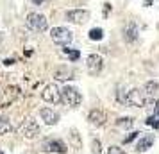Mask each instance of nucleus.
<instances>
[{
    "label": "nucleus",
    "mask_w": 159,
    "mask_h": 154,
    "mask_svg": "<svg viewBox=\"0 0 159 154\" xmlns=\"http://www.w3.org/2000/svg\"><path fill=\"white\" fill-rule=\"evenodd\" d=\"M50 38L54 43L57 45H70L73 40V34L70 29H66V27H54L50 30Z\"/></svg>",
    "instance_id": "f257e3e1"
},
{
    "label": "nucleus",
    "mask_w": 159,
    "mask_h": 154,
    "mask_svg": "<svg viewBox=\"0 0 159 154\" xmlns=\"http://www.w3.org/2000/svg\"><path fill=\"white\" fill-rule=\"evenodd\" d=\"M61 93H63V102H66L72 108H77L82 102V95H80V91L75 86H65L61 90Z\"/></svg>",
    "instance_id": "f03ea898"
},
{
    "label": "nucleus",
    "mask_w": 159,
    "mask_h": 154,
    "mask_svg": "<svg viewBox=\"0 0 159 154\" xmlns=\"http://www.w3.org/2000/svg\"><path fill=\"white\" fill-rule=\"evenodd\" d=\"M41 99L48 104H59L63 102V93L56 84H47L41 91Z\"/></svg>",
    "instance_id": "7ed1b4c3"
},
{
    "label": "nucleus",
    "mask_w": 159,
    "mask_h": 154,
    "mask_svg": "<svg viewBox=\"0 0 159 154\" xmlns=\"http://www.w3.org/2000/svg\"><path fill=\"white\" fill-rule=\"evenodd\" d=\"M27 25H29L32 30H36V32H45V30L48 29V22H47V18L43 15H39V13H30L27 16Z\"/></svg>",
    "instance_id": "20e7f679"
},
{
    "label": "nucleus",
    "mask_w": 159,
    "mask_h": 154,
    "mask_svg": "<svg viewBox=\"0 0 159 154\" xmlns=\"http://www.w3.org/2000/svg\"><path fill=\"white\" fill-rule=\"evenodd\" d=\"M86 68L89 75H98L104 70V59L98 54H89L86 58Z\"/></svg>",
    "instance_id": "39448f33"
},
{
    "label": "nucleus",
    "mask_w": 159,
    "mask_h": 154,
    "mask_svg": "<svg viewBox=\"0 0 159 154\" xmlns=\"http://www.w3.org/2000/svg\"><path fill=\"white\" fill-rule=\"evenodd\" d=\"M66 20L75 23V25H82L89 20V11H86V9H70V11H66Z\"/></svg>",
    "instance_id": "423d86ee"
},
{
    "label": "nucleus",
    "mask_w": 159,
    "mask_h": 154,
    "mask_svg": "<svg viewBox=\"0 0 159 154\" xmlns=\"http://www.w3.org/2000/svg\"><path fill=\"white\" fill-rule=\"evenodd\" d=\"M127 104L134 106V108H143L147 104V99H145V93L141 90L132 88L130 91H127Z\"/></svg>",
    "instance_id": "0eeeda50"
},
{
    "label": "nucleus",
    "mask_w": 159,
    "mask_h": 154,
    "mask_svg": "<svg viewBox=\"0 0 159 154\" xmlns=\"http://www.w3.org/2000/svg\"><path fill=\"white\" fill-rule=\"evenodd\" d=\"M18 93H20V88H18V86H7V88H6V91L0 95V106H2V108H7V106H11V104L16 100Z\"/></svg>",
    "instance_id": "6e6552de"
},
{
    "label": "nucleus",
    "mask_w": 159,
    "mask_h": 154,
    "mask_svg": "<svg viewBox=\"0 0 159 154\" xmlns=\"http://www.w3.org/2000/svg\"><path fill=\"white\" fill-rule=\"evenodd\" d=\"M39 124H38L36 120H27L25 124L22 125V134H23V138H27V140H34L39 134Z\"/></svg>",
    "instance_id": "1a4fd4ad"
},
{
    "label": "nucleus",
    "mask_w": 159,
    "mask_h": 154,
    "mask_svg": "<svg viewBox=\"0 0 159 154\" xmlns=\"http://www.w3.org/2000/svg\"><path fill=\"white\" fill-rule=\"evenodd\" d=\"M88 120H89L91 125L100 127V125H104L107 122V115H106V111L100 110V108H93V110L89 111V115H88Z\"/></svg>",
    "instance_id": "9d476101"
},
{
    "label": "nucleus",
    "mask_w": 159,
    "mask_h": 154,
    "mask_svg": "<svg viewBox=\"0 0 159 154\" xmlns=\"http://www.w3.org/2000/svg\"><path fill=\"white\" fill-rule=\"evenodd\" d=\"M45 151L47 152H57V154H66L68 147L63 140H48L45 143Z\"/></svg>",
    "instance_id": "9b49d317"
},
{
    "label": "nucleus",
    "mask_w": 159,
    "mask_h": 154,
    "mask_svg": "<svg viewBox=\"0 0 159 154\" xmlns=\"http://www.w3.org/2000/svg\"><path fill=\"white\" fill-rule=\"evenodd\" d=\"M39 117L43 118V122L47 125H56L59 122V115L54 110H50V108H41L39 110Z\"/></svg>",
    "instance_id": "f8f14e48"
},
{
    "label": "nucleus",
    "mask_w": 159,
    "mask_h": 154,
    "mask_svg": "<svg viewBox=\"0 0 159 154\" xmlns=\"http://www.w3.org/2000/svg\"><path fill=\"white\" fill-rule=\"evenodd\" d=\"M123 38H125V41L127 43H134L138 40V27L134 22L127 23L125 27H123Z\"/></svg>",
    "instance_id": "ddd939ff"
},
{
    "label": "nucleus",
    "mask_w": 159,
    "mask_h": 154,
    "mask_svg": "<svg viewBox=\"0 0 159 154\" xmlns=\"http://www.w3.org/2000/svg\"><path fill=\"white\" fill-rule=\"evenodd\" d=\"M154 143V136L152 134H143V138L138 142L136 145V152H145V151H148Z\"/></svg>",
    "instance_id": "4468645a"
},
{
    "label": "nucleus",
    "mask_w": 159,
    "mask_h": 154,
    "mask_svg": "<svg viewBox=\"0 0 159 154\" xmlns=\"http://www.w3.org/2000/svg\"><path fill=\"white\" fill-rule=\"evenodd\" d=\"M11 131H13L11 122H9L6 117H2V115H0V134H9Z\"/></svg>",
    "instance_id": "2eb2a0df"
},
{
    "label": "nucleus",
    "mask_w": 159,
    "mask_h": 154,
    "mask_svg": "<svg viewBox=\"0 0 159 154\" xmlns=\"http://www.w3.org/2000/svg\"><path fill=\"white\" fill-rule=\"evenodd\" d=\"M54 77H56L57 81H66V79L72 77V72H70L68 68H57V70L54 72Z\"/></svg>",
    "instance_id": "dca6fc26"
},
{
    "label": "nucleus",
    "mask_w": 159,
    "mask_h": 154,
    "mask_svg": "<svg viewBox=\"0 0 159 154\" xmlns=\"http://www.w3.org/2000/svg\"><path fill=\"white\" fill-rule=\"evenodd\" d=\"M116 125H118V127H123V129H130V127L134 125V118L132 117L118 118V120H116Z\"/></svg>",
    "instance_id": "f3484780"
},
{
    "label": "nucleus",
    "mask_w": 159,
    "mask_h": 154,
    "mask_svg": "<svg viewBox=\"0 0 159 154\" xmlns=\"http://www.w3.org/2000/svg\"><path fill=\"white\" fill-rule=\"evenodd\" d=\"M159 90V82L157 81H147L145 82V93L147 95H154Z\"/></svg>",
    "instance_id": "a211bd4d"
},
{
    "label": "nucleus",
    "mask_w": 159,
    "mask_h": 154,
    "mask_svg": "<svg viewBox=\"0 0 159 154\" xmlns=\"http://www.w3.org/2000/svg\"><path fill=\"white\" fill-rule=\"evenodd\" d=\"M102 38H104V30L100 27H93V29L89 30V40H93V41H100Z\"/></svg>",
    "instance_id": "6ab92c4d"
},
{
    "label": "nucleus",
    "mask_w": 159,
    "mask_h": 154,
    "mask_svg": "<svg viewBox=\"0 0 159 154\" xmlns=\"http://www.w3.org/2000/svg\"><path fill=\"white\" fill-rule=\"evenodd\" d=\"M70 138L73 140V145H75V149H80V147H82V143H80V136H79V133H77V129H72Z\"/></svg>",
    "instance_id": "aec40b11"
},
{
    "label": "nucleus",
    "mask_w": 159,
    "mask_h": 154,
    "mask_svg": "<svg viewBox=\"0 0 159 154\" xmlns=\"http://www.w3.org/2000/svg\"><path fill=\"white\" fill-rule=\"evenodd\" d=\"M65 54L72 59V61H77V59L80 58V52L79 50H72V49H65Z\"/></svg>",
    "instance_id": "412c9836"
},
{
    "label": "nucleus",
    "mask_w": 159,
    "mask_h": 154,
    "mask_svg": "<svg viewBox=\"0 0 159 154\" xmlns=\"http://www.w3.org/2000/svg\"><path fill=\"white\" fill-rule=\"evenodd\" d=\"M91 152H93V154H100L102 152L100 140H93V142H91Z\"/></svg>",
    "instance_id": "4be33fe9"
},
{
    "label": "nucleus",
    "mask_w": 159,
    "mask_h": 154,
    "mask_svg": "<svg viewBox=\"0 0 159 154\" xmlns=\"http://www.w3.org/2000/svg\"><path fill=\"white\" fill-rule=\"evenodd\" d=\"M145 124L150 125V127H154V129H159V120H157V117H148L147 120H145Z\"/></svg>",
    "instance_id": "5701e85b"
},
{
    "label": "nucleus",
    "mask_w": 159,
    "mask_h": 154,
    "mask_svg": "<svg viewBox=\"0 0 159 154\" xmlns=\"http://www.w3.org/2000/svg\"><path fill=\"white\" fill-rule=\"evenodd\" d=\"M107 154H125V151L120 149V147H116V145H111L107 149Z\"/></svg>",
    "instance_id": "b1692460"
},
{
    "label": "nucleus",
    "mask_w": 159,
    "mask_h": 154,
    "mask_svg": "<svg viewBox=\"0 0 159 154\" xmlns=\"http://www.w3.org/2000/svg\"><path fill=\"white\" fill-rule=\"evenodd\" d=\"M138 134H139V133H138V131L130 133L129 136H125V140H123V143H130V142H134V140L138 138Z\"/></svg>",
    "instance_id": "393cba45"
},
{
    "label": "nucleus",
    "mask_w": 159,
    "mask_h": 154,
    "mask_svg": "<svg viewBox=\"0 0 159 154\" xmlns=\"http://www.w3.org/2000/svg\"><path fill=\"white\" fill-rule=\"evenodd\" d=\"M154 111H156V117H159V100L156 102V110H154Z\"/></svg>",
    "instance_id": "a878e982"
},
{
    "label": "nucleus",
    "mask_w": 159,
    "mask_h": 154,
    "mask_svg": "<svg viewBox=\"0 0 159 154\" xmlns=\"http://www.w3.org/2000/svg\"><path fill=\"white\" fill-rule=\"evenodd\" d=\"M30 2H34V4H38V6H39V4H43L45 0H30Z\"/></svg>",
    "instance_id": "bb28decb"
},
{
    "label": "nucleus",
    "mask_w": 159,
    "mask_h": 154,
    "mask_svg": "<svg viewBox=\"0 0 159 154\" xmlns=\"http://www.w3.org/2000/svg\"><path fill=\"white\" fill-rule=\"evenodd\" d=\"M0 154H4V152H2V149H0Z\"/></svg>",
    "instance_id": "cd10ccee"
}]
</instances>
